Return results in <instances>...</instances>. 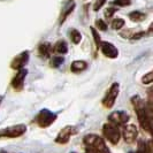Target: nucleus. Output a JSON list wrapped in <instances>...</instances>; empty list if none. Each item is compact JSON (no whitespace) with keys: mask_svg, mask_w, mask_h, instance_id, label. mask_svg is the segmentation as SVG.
I'll return each mask as SVG.
<instances>
[{"mask_svg":"<svg viewBox=\"0 0 153 153\" xmlns=\"http://www.w3.org/2000/svg\"><path fill=\"white\" fill-rule=\"evenodd\" d=\"M28 61H29V53H28V51H24L19 55H16L15 58L12 60L10 67L15 69V70H19V69L24 68V66L28 63Z\"/></svg>","mask_w":153,"mask_h":153,"instance_id":"nucleus-11","label":"nucleus"},{"mask_svg":"<svg viewBox=\"0 0 153 153\" xmlns=\"http://www.w3.org/2000/svg\"><path fill=\"white\" fill-rule=\"evenodd\" d=\"M86 68H88V62L84 61V60H75V61H73L71 66H70V70L75 74L82 73Z\"/></svg>","mask_w":153,"mask_h":153,"instance_id":"nucleus-13","label":"nucleus"},{"mask_svg":"<svg viewBox=\"0 0 153 153\" xmlns=\"http://www.w3.org/2000/svg\"><path fill=\"white\" fill-rule=\"evenodd\" d=\"M123 27H124V20H123V19L117 17V19H114V20L112 21V28H113L114 30H120Z\"/></svg>","mask_w":153,"mask_h":153,"instance_id":"nucleus-18","label":"nucleus"},{"mask_svg":"<svg viewBox=\"0 0 153 153\" xmlns=\"http://www.w3.org/2000/svg\"><path fill=\"white\" fill-rule=\"evenodd\" d=\"M70 39H71V42L74 43V44H79L81 43V40H82V35H81V32L76 29H71L70 30Z\"/></svg>","mask_w":153,"mask_h":153,"instance_id":"nucleus-17","label":"nucleus"},{"mask_svg":"<svg viewBox=\"0 0 153 153\" xmlns=\"http://www.w3.org/2000/svg\"><path fill=\"white\" fill-rule=\"evenodd\" d=\"M129 114H127L126 112H121V111H116L111 113L108 116V121L109 123H113L114 126H123L127 124V122L129 121Z\"/></svg>","mask_w":153,"mask_h":153,"instance_id":"nucleus-8","label":"nucleus"},{"mask_svg":"<svg viewBox=\"0 0 153 153\" xmlns=\"http://www.w3.org/2000/svg\"><path fill=\"white\" fill-rule=\"evenodd\" d=\"M85 153H97L94 150H92V149H90V147H86L85 149Z\"/></svg>","mask_w":153,"mask_h":153,"instance_id":"nucleus-27","label":"nucleus"},{"mask_svg":"<svg viewBox=\"0 0 153 153\" xmlns=\"http://www.w3.org/2000/svg\"><path fill=\"white\" fill-rule=\"evenodd\" d=\"M27 131V126L25 124H16L12 126L5 129L0 130V137L1 138H17L21 137Z\"/></svg>","mask_w":153,"mask_h":153,"instance_id":"nucleus-5","label":"nucleus"},{"mask_svg":"<svg viewBox=\"0 0 153 153\" xmlns=\"http://www.w3.org/2000/svg\"><path fill=\"white\" fill-rule=\"evenodd\" d=\"M96 27H97L98 30H100V31L107 30V24H106L105 21H102V20H97V21H96Z\"/></svg>","mask_w":153,"mask_h":153,"instance_id":"nucleus-24","label":"nucleus"},{"mask_svg":"<svg viewBox=\"0 0 153 153\" xmlns=\"http://www.w3.org/2000/svg\"><path fill=\"white\" fill-rule=\"evenodd\" d=\"M2 99H4V96H0V105H1V102H2Z\"/></svg>","mask_w":153,"mask_h":153,"instance_id":"nucleus-28","label":"nucleus"},{"mask_svg":"<svg viewBox=\"0 0 153 153\" xmlns=\"http://www.w3.org/2000/svg\"><path fill=\"white\" fill-rule=\"evenodd\" d=\"M56 117H58L56 113H53L48 109H42L36 116V123L40 128H47L52 123L55 122Z\"/></svg>","mask_w":153,"mask_h":153,"instance_id":"nucleus-3","label":"nucleus"},{"mask_svg":"<svg viewBox=\"0 0 153 153\" xmlns=\"http://www.w3.org/2000/svg\"><path fill=\"white\" fill-rule=\"evenodd\" d=\"M76 132H77V129L75 127H73V126H67V127H65V128L58 134V136L55 138V142H56L58 144H67L69 142V139L73 137Z\"/></svg>","mask_w":153,"mask_h":153,"instance_id":"nucleus-7","label":"nucleus"},{"mask_svg":"<svg viewBox=\"0 0 153 153\" xmlns=\"http://www.w3.org/2000/svg\"><path fill=\"white\" fill-rule=\"evenodd\" d=\"M119 92H120V84L119 83H113L109 86L106 96L102 99V105L106 108L113 107L115 104V100H116L117 96H119Z\"/></svg>","mask_w":153,"mask_h":153,"instance_id":"nucleus-6","label":"nucleus"},{"mask_svg":"<svg viewBox=\"0 0 153 153\" xmlns=\"http://www.w3.org/2000/svg\"><path fill=\"white\" fill-rule=\"evenodd\" d=\"M71 153H75V152H71Z\"/></svg>","mask_w":153,"mask_h":153,"instance_id":"nucleus-29","label":"nucleus"},{"mask_svg":"<svg viewBox=\"0 0 153 153\" xmlns=\"http://www.w3.org/2000/svg\"><path fill=\"white\" fill-rule=\"evenodd\" d=\"M83 142L86 145V147H90L92 150H94L97 153H111L108 146L105 144V140L94 134L86 135L83 138Z\"/></svg>","mask_w":153,"mask_h":153,"instance_id":"nucleus-2","label":"nucleus"},{"mask_svg":"<svg viewBox=\"0 0 153 153\" xmlns=\"http://www.w3.org/2000/svg\"><path fill=\"white\" fill-rule=\"evenodd\" d=\"M153 81V74L152 71H150V73H147L146 75H144L143 76V78H142V82L144 83V84H151Z\"/></svg>","mask_w":153,"mask_h":153,"instance_id":"nucleus-23","label":"nucleus"},{"mask_svg":"<svg viewBox=\"0 0 153 153\" xmlns=\"http://www.w3.org/2000/svg\"><path fill=\"white\" fill-rule=\"evenodd\" d=\"M90 30H91V32H92V36H93L96 45H97V47H99L100 44H101V39H100V36H99V33H98V31L96 30L94 28H90Z\"/></svg>","mask_w":153,"mask_h":153,"instance_id":"nucleus-21","label":"nucleus"},{"mask_svg":"<svg viewBox=\"0 0 153 153\" xmlns=\"http://www.w3.org/2000/svg\"><path fill=\"white\" fill-rule=\"evenodd\" d=\"M115 12H116V8H114V7L107 8V9L105 10V16H106L107 19H111V17L115 14Z\"/></svg>","mask_w":153,"mask_h":153,"instance_id":"nucleus-26","label":"nucleus"},{"mask_svg":"<svg viewBox=\"0 0 153 153\" xmlns=\"http://www.w3.org/2000/svg\"><path fill=\"white\" fill-rule=\"evenodd\" d=\"M99 47H100V50H101V52H102V54H104L105 56L109 58V59H115V58H117V55H119V50H117L112 43L101 42V44H100Z\"/></svg>","mask_w":153,"mask_h":153,"instance_id":"nucleus-12","label":"nucleus"},{"mask_svg":"<svg viewBox=\"0 0 153 153\" xmlns=\"http://www.w3.org/2000/svg\"><path fill=\"white\" fill-rule=\"evenodd\" d=\"M131 4V0H114L113 5L115 6H120V7H127Z\"/></svg>","mask_w":153,"mask_h":153,"instance_id":"nucleus-22","label":"nucleus"},{"mask_svg":"<svg viewBox=\"0 0 153 153\" xmlns=\"http://www.w3.org/2000/svg\"><path fill=\"white\" fill-rule=\"evenodd\" d=\"M63 58L62 56H54L53 59L51 60V66L53 67V68H58V67H60L62 63H63Z\"/></svg>","mask_w":153,"mask_h":153,"instance_id":"nucleus-19","label":"nucleus"},{"mask_svg":"<svg viewBox=\"0 0 153 153\" xmlns=\"http://www.w3.org/2000/svg\"><path fill=\"white\" fill-rule=\"evenodd\" d=\"M123 138L124 140L128 143V144H132L135 143L136 138L138 136V130H137V127L135 124H128L124 127L123 129Z\"/></svg>","mask_w":153,"mask_h":153,"instance_id":"nucleus-10","label":"nucleus"},{"mask_svg":"<svg viewBox=\"0 0 153 153\" xmlns=\"http://www.w3.org/2000/svg\"><path fill=\"white\" fill-rule=\"evenodd\" d=\"M27 74H28V70L25 68L19 69L16 75L13 77L12 79V86L15 91H21L24 86V81H25V77H27Z\"/></svg>","mask_w":153,"mask_h":153,"instance_id":"nucleus-9","label":"nucleus"},{"mask_svg":"<svg viewBox=\"0 0 153 153\" xmlns=\"http://www.w3.org/2000/svg\"><path fill=\"white\" fill-rule=\"evenodd\" d=\"M106 1H107V0H96V2H94V5H93V9H94L96 12L99 10L100 8L105 5Z\"/></svg>","mask_w":153,"mask_h":153,"instance_id":"nucleus-25","label":"nucleus"},{"mask_svg":"<svg viewBox=\"0 0 153 153\" xmlns=\"http://www.w3.org/2000/svg\"><path fill=\"white\" fill-rule=\"evenodd\" d=\"M131 102L134 105L135 112L137 114L138 122L142 126V128L149 134H152V109L147 107L145 101L142 98H139L138 96L132 97Z\"/></svg>","mask_w":153,"mask_h":153,"instance_id":"nucleus-1","label":"nucleus"},{"mask_svg":"<svg viewBox=\"0 0 153 153\" xmlns=\"http://www.w3.org/2000/svg\"><path fill=\"white\" fill-rule=\"evenodd\" d=\"M129 19L132 22H142L146 19V14L142 13V12H138V10H135V12H131L129 14Z\"/></svg>","mask_w":153,"mask_h":153,"instance_id":"nucleus-16","label":"nucleus"},{"mask_svg":"<svg viewBox=\"0 0 153 153\" xmlns=\"http://www.w3.org/2000/svg\"><path fill=\"white\" fill-rule=\"evenodd\" d=\"M38 52L40 54V56L48 58L51 55V52H52V45L50 43H43V44L39 45Z\"/></svg>","mask_w":153,"mask_h":153,"instance_id":"nucleus-15","label":"nucleus"},{"mask_svg":"<svg viewBox=\"0 0 153 153\" xmlns=\"http://www.w3.org/2000/svg\"><path fill=\"white\" fill-rule=\"evenodd\" d=\"M74 8H75V4H71V5H70V6H69V7L67 8V9H66L63 13H62V16H61V20H60V22H61V23L65 22V20L68 17L69 14H70V13L74 10Z\"/></svg>","mask_w":153,"mask_h":153,"instance_id":"nucleus-20","label":"nucleus"},{"mask_svg":"<svg viewBox=\"0 0 153 153\" xmlns=\"http://www.w3.org/2000/svg\"><path fill=\"white\" fill-rule=\"evenodd\" d=\"M102 134L105 138L107 139L108 142H111L112 144H117L121 139V134H120V130L119 128L114 126L113 123H106L104 124L102 127Z\"/></svg>","mask_w":153,"mask_h":153,"instance_id":"nucleus-4","label":"nucleus"},{"mask_svg":"<svg viewBox=\"0 0 153 153\" xmlns=\"http://www.w3.org/2000/svg\"><path fill=\"white\" fill-rule=\"evenodd\" d=\"M52 50L54 51V53L56 54H67L68 52V45H67V43L65 42V40H58L56 43H55V45L52 47Z\"/></svg>","mask_w":153,"mask_h":153,"instance_id":"nucleus-14","label":"nucleus"}]
</instances>
